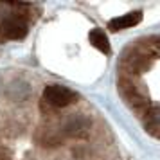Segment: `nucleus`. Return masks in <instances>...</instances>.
Segmentation results:
<instances>
[{
	"instance_id": "1",
	"label": "nucleus",
	"mask_w": 160,
	"mask_h": 160,
	"mask_svg": "<svg viewBox=\"0 0 160 160\" xmlns=\"http://www.w3.org/2000/svg\"><path fill=\"white\" fill-rule=\"evenodd\" d=\"M79 95L74 90L63 85H47L42 94V112L56 113L58 110H63L78 101Z\"/></svg>"
},
{
	"instance_id": "2",
	"label": "nucleus",
	"mask_w": 160,
	"mask_h": 160,
	"mask_svg": "<svg viewBox=\"0 0 160 160\" xmlns=\"http://www.w3.org/2000/svg\"><path fill=\"white\" fill-rule=\"evenodd\" d=\"M34 140L42 148H58L65 142V133H63V128H61V121H47L43 122L34 133Z\"/></svg>"
},
{
	"instance_id": "3",
	"label": "nucleus",
	"mask_w": 160,
	"mask_h": 160,
	"mask_svg": "<svg viewBox=\"0 0 160 160\" xmlns=\"http://www.w3.org/2000/svg\"><path fill=\"white\" fill-rule=\"evenodd\" d=\"M119 90H121L122 97L128 101V104L135 112H146V110L149 108V101L144 97V94L140 92V88L131 81L130 76H121V79H119Z\"/></svg>"
},
{
	"instance_id": "4",
	"label": "nucleus",
	"mask_w": 160,
	"mask_h": 160,
	"mask_svg": "<svg viewBox=\"0 0 160 160\" xmlns=\"http://www.w3.org/2000/svg\"><path fill=\"white\" fill-rule=\"evenodd\" d=\"M65 138H87L90 135V121L85 115H70L61 121Z\"/></svg>"
},
{
	"instance_id": "5",
	"label": "nucleus",
	"mask_w": 160,
	"mask_h": 160,
	"mask_svg": "<svg viewBox=\"0 0 160 160\" xmlns=\"http://www.w3.org/2000/svg\"><path fill=\"white\" fill-rule=\"evenodd\" d=\"M0 36L4 40H23L27 36V23L22 16H8L0 22Z\"/></svg>"
},
{
	"instance_id": "6",
	"label": "nucleus",
	"mask_w": 160,
	"mask_h": 160,
	"mask_svg": "<svg viewBox=\"0 0 160 160\" xmlns=\"http://www.w3.org/2000/svg\"><path fill=\"white\" fill-rule=\"evenodd\" d=\"M142 22V11H131L128 15L122 16H117V18H112L108 22V29L112 32H117V31H124V29H130L133 25Z\"/></svg>"
},
{
	"instance_id": "7",
	"label": "nucleus",
	"mask_w": 160,
	"mask_h": 160,
	"mask_svg": "<svg viewBox=\"0 0 160 160\" xmlns=\"http://www.w3.org/2000/svg\"><path fill=\"white\" fill-rule=\"evenodd\" d=\"M88 40H90V43L94 45L97 51H101L102 54H110V51H112L110 49V42L102 29H92L90 34H88Z\"/></svg>"
},
{
	"instance_id": "8",
	"label": "nucleus",
	"mask_w": 160,
	"mask_h": 160,
	"mask_svg": "<svg viewBox=\"0 0 160 160\" xmlns=\"http://www.w3.org/2000/svg\"><path fill=\"white\" fill-rule=\"evenodd\" d=\"M144 115H146V119H144V128H146V131L151 135V137H158V108L157 106H153L151 110L148 108L144 112Z\"/></svg>"
}]
</instances>
